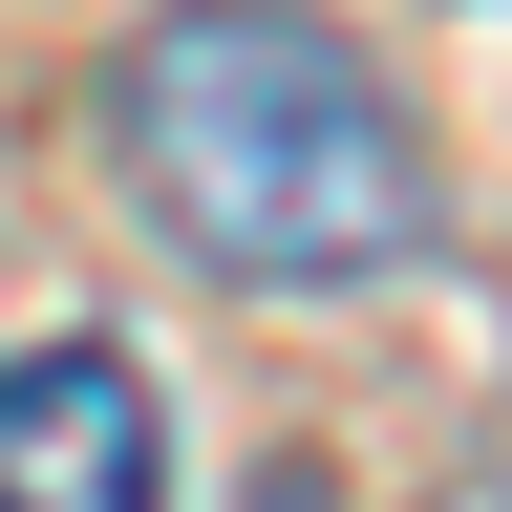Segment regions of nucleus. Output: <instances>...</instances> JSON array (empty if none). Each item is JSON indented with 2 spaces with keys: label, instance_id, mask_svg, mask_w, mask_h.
<instances>
[{
  "label": "nucleus",
  "instance_id": "f257e3e1",
  "mask_svg": "<svg viewBox=\"0 0 512 512\" xmlns=\"http://www.w3.org/2000/svg\"><path fill=\"white\" fill-rule=\"evenodd\" d=\"M107 150L150 235L235 299H363L427 256V128L320 0H171L107 64Z\"/></svg>",
  "mask_w": 512,
  "mask_h": 512
},
{
  "label": "nucleus",
  "instance_id": "f03ea898",
  "mask_svg": "<svg viewBox=\"0 0 512 512\" xmlns=\"http://www.w3.org/2000/svg\"><path fill=\"white\" fill-rule=\"evenodd\" d=\"M0 512H171V427L128 342H22L0 363Z\"/></svg>",
  "mask_w": 512,
  "mask_h": 512
},
{
  "label": "nucleus",
  "instance_id": "7ed1b4c3",
  "mask_svg": "<svg viewBox=\"0 0 512 512\" xmlns=\"http://www.w3.org/2000/svg\"><path fill=\"white\" fill-rule=\"evenodd\" d=\"M256 512H342V491H320V470H256Z\"/></svg>",
  "mask_w": 512,
  "mask_h": 512
}]
</instances>
